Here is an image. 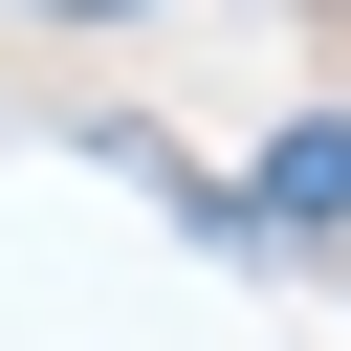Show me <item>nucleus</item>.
Here are the masks:
<instances>
[{
	"label": "nucleus",
	"mask_w": 351,
	"mask_h": 351,
	"mask_svg": "<svg viewBox=\"0 0 351 351\" xmlns=\"http://www.w3.org/2000/svg\"><path fill=\"white\" fill-rule=\"evenodd\" d=\"M241 219H351V110H307V132H263V197Z\"/></svg>",
	"instance_id": "f257e3e1"
},
{
	"label": "nucleus",
	"mask_w": 351,
	"mask_h": 351,
	"mask_svg": "<svg viewBox=\"0 0 351 351\" xmlns=\"http://www.w3.org/2000/svg\"><path fill=\"white\" fill-rule=\"evenodd\" d=\"M66 22H132V0H66Z\"/></svg>",
	"instance_id": "f03ea898"
}]
</instances>
